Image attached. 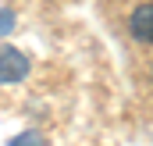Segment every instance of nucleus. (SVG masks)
<instances>
[{
  "instance_id": "nucleus-1",
  "label": "nucleus",
  "mask_w": 153,
  "mask_h": 146,
  "mask_svg": "<svg viewBox=\"0 0 153 146\" xmlns=\"http://www.w3.org/2000/svg\"><path fill=\"white\" fill-rule=\"evenodd\" d=\"M32 72V57L11 43H0V86H18Z\"/></svg>"
},
{
  "instance_id": "nucleus-2",
  "label": "nucleus",
  "mask_w": 153,
  "mask_h": 146,
  "mask_svg": "<svg viewBox=\"0 0 153 146\" xmlns=\"http://www.w3.org/2000/svg\"><path fill=\"white\" fill-rule=\"evenodd\" d=\"M128 36L139 46H153V0H143L128 11Z\"/></svg>"
},
{
  "instance_id": "nucleus-4",
  "label": "nucleus",
  "mask_w": 153,
  "mask_h": 146,
  "mask_svg": "<svg viewBox=\"0 0 153 146\" xmlns=\"http://www.w3.org/2000/svg\"><path fill=\"white\" fill-rule=\"evenodd\" d=\"M11 29H14V11L11 7H0V39L11 36Z\"/></svg>"
},
{
  "instance_id": "nucleus-3",
  "label": "nucleus",
  "mask_w": 153,
  "mask_h": 146,
  "mask_svg": "<svg viewBox=\"0 0 153 146\" xmlns=\"http://www.w3.org/2000/svg\"><path fill=\"white\" fill-rule=\"evenodd\" d=\"M7 146H46V139L39 136L36 128H29V132H22V136H14Z\"/></svg>"
}]
</instances>
